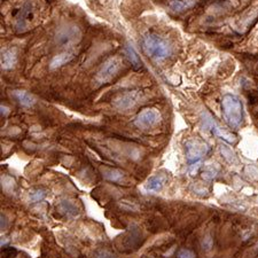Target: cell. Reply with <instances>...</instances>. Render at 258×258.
<instances>
[{
    "label": "cell",
    "mask_w": 258,
    "mask_h": 258,
    "mask_svg": "<svg viewBox=\"0 0 258 258\" xmlns=\"http://www.w3.org/2000/svg\"><path fill=\"white\" fill-rule=\"evenodd\" d=\"M17 255H18V250L15 248L3 247L2 249V256L4 258H14Z\"/></svg>",
    "instance_id": "cell-23"
},
{
    "label": "cell",
    "mask_w": 258,
    "mask_h": 258,
    "mask_svg": "<svg viewBox=\"0 0 258 258\" xmlns=\"http://www.w3.org/2000/svg\"><path fill=\"white\" fill-rule=\"evenodd\" d=\"M201 122H202V128H203V130L209 131V132H211L213 136H217L221 139H224L225 141L231 142V144L235 141V137L221 128V126L215 121V118L206 112V110H204V112L201 114Z\"/></svg>",
    "instance_id": "cell-5"
},
{
    "label": "cell",
    "mask_w": 258,
    "mask_h": 258,
    "mask_svg": "<svg viewBox=\"0 0 258 258\" xmlns=\"http://www.w3.org/2000/svg\"><path fill=\"white\" fill-rule=\"evenodd\" d=\"M123 61L120 57H113L107 60L103 65L101 66V68L99 69L97 73V76H95V82L98 84L103 85L109 83L112 79L117 76L120 70L122 69Z\"/></svg>",
    "instance_id": "cell-3"
},
{
    "label": "cell",
    "mask_w": 258,
    "mask_h": 258,
    "mask_svg": "<svg viewBox=\"0 0 258 258\" xmlns=\"http://www.w3.org/2000/svg\"><path fill=\"white\" fill-rule=\"evenodd\" d=\"M201 247H202V249L204 250V251H210V250L212 249L213 240H212V237H211V235H210V234H206L203 239H202Z\"/></svg>",
    "instance_id": "cell-22"
},
{
    "label": "cell",
    "mask_w": 258,
    "mask_h": 258,
    "mask_svg": "<svg viewBox=\"0 0 258 258\" xmlns=\"http://www.w3.org/2000/svg\"><path fill=\"white\" fill-rule=\"evenodd\" d=\"M73 59H74V53H71V52H66V53L55 55V57L52 59L51 63H50L51 69L60 68V67L65 66L68 62H70Z\"/></svg>",
    "instance_id": "cell-14"
},
{
    "label": "cell",
    "mask_w": 258,
    "mask_h": 258,
    "mask_svg": "<svg viewBox=\"0 0 258 258\" xmlns=\"http://www.w3.org/2000/svg\"><path fill=\"white\" fill-rule=\"evenodd\" d=\"M15 187H17V184H15V180L10 176H3L2 177V188L4 192L12 194L14 193Z\"/></svg>",
    "instance_id": "cell-20"
},
{
    "label": "cell",
    "mask_w": 258,
    "mask_h": 258,
    "mask_svg": "<svg viewBox=\"0 0 258 258\" xmlns=\"http://www.w3.org/2000/svg\"><path fill=\"white\" fill-rule=\"evenodd\" d=\"M18 61V55L15 49H9L4 50L2 52V68L5 70L12 69L17 65Z\"/></svg>",
    "instance_id": "cell-11"
},
{
    "label": "cell",
    "mask_w": 258,
    "mask_h": 258,
    "mask_svg": "<svg viewBox=\"0 0 258 258\" xmlns=\"http://www.w3.org/2000/svg\"><path fill=\"white\" fill-rule=\"evenodd\" d=\"M100 171L102 173V177L105 178L106 180L112 181V182H121L125 177V173L120 169L103 166V168L100 169Z\"/></svg>",
    "instance_id": "cell-13"
},
{
    "label": "cell",
    "mask_w": 258,
    "mask_h": 258,
    "mask_svg": "<svg viewBox=\"0 0 258 258\" xmlns=\"http://www.w3.org/2000/svg\"><path fill=\"white\" fill-rule=\"evenodd\" d=\"M76 37L79 38V33L77 29H69V28H67L62 31V33L59 35V39L63 43V44H68L70 42H75L76 41Z\"/></svg>",
    "instance_id": "cell-17"
},
{
    "label": "cell",
    "mask_w": 258,
    "mask_h": 258,
    "mask_svg": "<svg viewBox=\"0 0 258 258\" xmlns=\"http://www.w3.org/2000/svg\"><path fill=\"white\" fill-rule=\"evenodd\" d=\"M35 19V12L30 3H27L25 6L20 11L19 17L17 18V28L22 29V28L29 27L30 22Z\"/></svg>",
    "instance_id": "cell-8"
},
{
    "label": "cell",
    "mask_w": 258,
    "mask_h": 258,
    "mask_svg": "<svg viewBox=\"0 0 258 258\" xmlns=\"http://www.w3.org/2000/svg\"><path fill=\"white\" fill-rule=\"evenodd\" d=\"M166 180H168V178H166L164 174H155V176H152L147 180L145 189L148 190V192H160V190L164 187Z\"/></svg>",
    "instance_id": "cell-10"
},
{
    "label": "cell",
    "mask_w": 258,
    "mask_h": 258,
    "mask_svg": "<svg viewBox=\"0 0 258 258\" xmlns=\"http://www.w3.org/2000/svg\"><path fill=\"white\" fill-rule=\"evenodd\" d=\"M142 49L149 58L156 61L164 60L171 54V47L168 42L155 34H147L142 39Z\"/></svg>",
    "instance_id": "cell-2"
},
{
    "label": "cell",
    "mask_w": 258,
    "mask_h": 258,
    "mask_svg": "<svg viewBox=\"0 0 258 258\" xmlns=\"http://www.w3.org/2000/svg\"><path fill=\"white\" fill-rule=\"evenodd\" d=\"M59 212L62 213L63 216H66L67 218H75L78 216L79 210L77 208V205L74 203L73 201L69 200H63L58 205Z\"/></svg>",
    "instance_id": "cell-12"
},
{
    "label": "cell",
    "mask_w": 258,
    "mask_h": 258,
    "mask_svg": "<svg viewBox=\"0 0 258 258\" xmlns=\"http://www.w3.org/2000/svg\"><path fill=\"white\" fill-rule=\"evenodd\" d=\"M142 94L139 91H130L124 94H121L114 100V106L118 110H129L136 107L141 100Z\"/></svg>",
    "instance_id": "cell-7"
},
{
    "label": "cell",
    "mask_w": 258,
    "mask_h": 258,
    "mask_svg": "<svg viewBox=\"0 0 258 258\" xmlns=\"http://www.w3.org/2000/svg\"><path fill=\"white\" fill-rule=\"evenodd\" d=\"M114 257L115 256L113 253L107 249H99L94 252V258H114Z\"/></svg>",
    "instance_id": "cell-25"
},
{
    "label": "cell",
    "mask_w": 258,
    "mask_h": 258,
    "mask_svg": "<svg viewBox=\"0 0 258 258\" xmlns=\"http://www.w3.org/2000/svg\"><path fill=\"white\" fill-rule=\"evenodd\" d=\"M218 172H219V166L218 164H206L203 168V172H202V177L205 180H212Z\"/></svg>",
    "instance_id": "cell-18"
},
{
    "label": "cell",
    "mask_w": 258,
    "mask_h": 258,
    "mask_svg": "<svg viewBox=\"0 0 258 258\" xmlns=\"http://www.w3.org/2000/svg\"><path fill=\"white\" fill-rule=\"evenodd\" d=\"M210 147L204 141L200 139H190L185 144V152L186 158L189 163H195V162H201L206 154L209 153Z\"/></svg>",
    "instance_id": "cell-4"
},
{
    "label": "cell",
    "mask_w": 258,
    "mask_h": 258,
    "mask_svg": "<svg viewBox=\"0 0 258 258\" xmlns=\"http://www.w3.org/2000/svg\"><path fill=\"white\" fill-rule=\"evenodd\" d=\"M11 95L13 97L15 101H18L19 105L26 107V108H30V107H33L36 103L35 98L30 93H28L27 91L14 90L11 92Z\"/></svg>",
    "instance_id": "cell-9"
},
{
    "label": "cell",
    "mask_w": 258,
    "mask_h": 258,
    "mask_svg": "<svg viewBox=\"0 0 258 258\" xmlns=\"http://www.w3.org/2000/svg\"><path fill=\"white\" fill-rule=\"evenodd\" d=\"M196 0H169V7L173 12L180 13V12H185L195 5Z\"/></svg>",
    "instance_id": "cell-15"
},
{
    "label": "cell",
    "mask_w": 258,
    "mask_h": 258,
    "mask_svg": "<svg viewBox=\"0 0 258 258\" xmlns=\"http://www.w3.org/2000/svg\"><path fill=\"white\" fill-rule=\"evenodd\" d=\"M219 152L221 155H223L224 160L227 162V163H229L231 165L239 163V160H237L236 154L234 153V150L231 148V147H228L225 144H221V145H219Z\"/></svg>",
    "instance_id": "cell-16"
},
{
    "label": "cell",
    "mask_w": 258,
    "mask_h": 258,
    "mask_svg": "<svg viewBox=\"0 0 258 258\" xmlns=\"http://www.w3.org/2000/svg\"><path fill=\"white\" fill-rule=\"evenodd\" d=\"M161 114L154 108L142 109L134 118L133 124L136 128L141 130H148L157 125L161 121Z\"/></svg>",
    "instance_id": "cell-6"
},
{
    "label": "cell",
    "mask_w": 258,
    "mask_h": 258,
    "mask_svg": "<svg viewBox=\"0 0 258 258\" xmlns=\"http://www.w3.org/2000/svg\"><path fill=\"white\" fill-rule=\"evenodd\" d=\"M47 195V190L44 188H34L29 192V198L31 202L37 203V202L43 201Z\"/></svg>",
    "instance_id": "cell-19"
},
{
    "label": "cell",
    "mask_w": 258,
    "mask_h": 258,
    "mask_svg": "<svg viewBox=\"0 0 258 258\" xmlns=\"http://www.w3.org/2000/svg\"><path fill=\"white\" fill-rule=\"evenodd\" d=\"M221 110L231 129H239L243 122V105L236 95L225 94L221 99Z\"/></svg>",
    "instance_id": "cell-1"
},
{
    "label": "cell",
    "mask_w": 258,
    "mask_h": 258,
    "mask_svg": "<svg viewBox=\"0 0 258 258\" xmlns=\"http://www.w3.org/2000/svg\"><path fill=\"white\" fill-rule=\"evenodd\" d=\"M125 53H126V55H128L129 60H130L131 63H132L133 67H136V68H139V67L141 66L140 59H139V57H138L137 53H136V51H134L132 47H131V46L126 47Z\"/></svg>",
    "instance_id": "cell-21"
},
{
    "label": "cell",
    "mask_w": 258,
    "mask_h": 258,
    "mask_svg": "<svg viewBox=\"0 0 258 258\" xmlns=\"http://www.w3.org/2000/svg\"><path fill=\"white\" fill-rule=\"evenodd\" d=\"M177 258H195V252L192 251L190 249L181 248L177 252Z\"/></svg>",
    "instance_id": "cell-24"
},
{
    "label": "cell",
    "mask_w": 258,
    "mask_h": 258,
    "mask_svg": "<svg viewBox=\"0 0 258 258\" xmlns=\"http://www.w3.org/2000/svg\"><path fill=\"white\" fill-rule=\"evenodd\" d=\"M7 114H9V108L2 105V116H6Z\"/></svg>",
    "instance_id": "cell-27"
},
{
    "label": "cell",
    "mask_w": 258,
    "mask_h": 258,
    "mask_svg": "<svg viewBox=\"0 0 258 258\" xmlns=\"http://www.w3.org/2000/svg\"><path fill=\"white\" fill-rule=\"evenodd\" d=\"M7 224H9V220H7L6 216L2 213V229H6Z\"/></svg>",
    "instance_id": "cell-26"
}]
</instances>
